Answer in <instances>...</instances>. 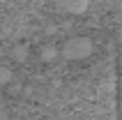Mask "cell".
I'll use <instances>...</instances> for the list:
<instances>
[{
	"label": "cell",
	"mask_w": 122,
	"mask_h": 120,
	"mask_svg": "<svg viewBox=\"0 0 122 120\" xmlns=\"http://www.w3.org/2000/svg\"><path fill=\"white\" fill-rule=\"evenodd\" d=\"M117 113L122 120V53H120V62H117Z\"/></svg>",
	"instance_id": "6da1fadb"
}]
</instances>
